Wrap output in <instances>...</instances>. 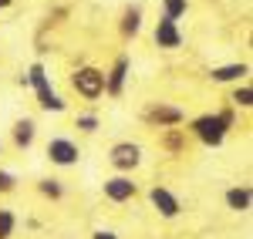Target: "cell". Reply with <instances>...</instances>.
I'll return each instance as SVG.
<instances>
[{"instance_id":"3","label":"cell","mask_w":253,"mask_h":239,"mask_svg":"<svg viewBox=\"0 0 253 239\" xmlns=\"http://www.w3.org/2000/svg\"><path fill=\"white\" fill-rule=\"evenodd\" d=\"M71 88L78 91L81 98H88V101L101 98V95H105V71L84 64V68H78V71L71 74Z\"/></svg>"},{"instance_id":"2","label":"cell","mask_w":253,"mask_h":239,"mask_svg":"<svg viewBox=\"0 0 253 239\" xmlns=\"http://www.w3.org/2000/svg\"><path fill=\"white\" fill-rule=\"evenodd\" d=\"M189 132H193L206 148H219V145L226 141V135H230V128L223 125L219 115H199V118H193L189 121Z\"/></svg>"},{"instance_id":"23","label":"cell","mask_w":253,"mask_h":239,"mask_svg":"<svg viewBox=\"0 0 253 239\" xmlns=\"http://www.w3.org/2000/svg\"><path fill=\"white\" fill-rule=\"evenodd\" d=\"M91 239H118V236L112 233V229H95V233H91Z\"/></svg>"},{"instance_id":"20","label":"cell","mask_w":253,"mask_h":239,"mask_svg":"<svg viewBox=\"0 0 253 239\" xmlns=\"http://www.w3.org/2000/svg\"><path fill=\"white\" fill-rule=\"evenodd\" d=\"M166 148L169 152H182V128H166Z\"/></svg>"},{"instance_id":"12","label":"cell","mask_w":253,"mask_h":239,"mask_svg":"<svg viewBox=\"0 0 253 239\" xmlns=\"http://www.w3.org/2000/svg\"><path fill=\"white\" fill-rule=\"evenodd\" d=\"M250 74V64L236 61V64H219V68H210V78L219 81V84H230V81H240Z\"/></svg>"},{"instance_id":"8","label":"cell","mask_w":253,"mask_h":239,"mask_svg":"<svg viewBox=\"0 0 253 239\" xmlns=\"http://www.w3.org/2000/svg\"><path fill=\"white\" fill-rule=\"evenodd\" d=\"M145 121L156 125V128H179V125L186 121V115H182L179 108H172V104H152V108L145 111Z\"/></svg>"},{"instance_id":"15","label":"cell","mask_w":253,"mask_h":239,"mask_svg":"<svg viewBox=\"0 0 253 239\" xmlns=\"http://www.w3.org/2000/svg\"><path fill=\"white\" fill-rule=\"evenodd\" d=\"M38 192L44 196V199H64V185H61V179H41L38 182Z\"/></svg>"},{"instance_id":"25","label":"cell","mask_w":253,"mask_h":239,"mask_svg":"<svg viewBox=\"0 0 253 239\" xmlns=\"http://www.w3.org/2000/svg\"><path fill=\"white\" fill-rule=\"evenodd\" d=\"M0 155H3V145H0Z\"/></svg>"},{"instance_id":"6","label":"cell","mask_w":253,"mask_h":239,"mask_svg":"<svg viewBox=\"0 0 253 239\" xmlns=\"http://www.w3.org/2000/svg\"><path fill=\"white\" fill-rule=\"evenodd\" d=\"M101 196L108 202H115V205H122V202H132L138 196V185L132 182V175H112L101 185Z\"/></svg>"},{"instance_id":"9","label":"cell","mask_w":253,"mask_h":239,"mask_svg":"<svg viewBox=\"0 0 253 239\" xmlns=\"http://www.w3.org/2000/svg\"><path fill=\"white\" fill-rule=\"evenodd\" d=\"M125 78H128V58L122 54V58H115L112 71H105V95L118 98V95H122V88H125Z\"/></svg>"},{"instance_id":"16","label":"cell","mask_w":253,"mask_h":239,"mask_svg":"<svg viewBox=\"0 0 253 239\" xmlns=\"http://www.w3.org/2000/svg\"><path fill=\"white\" fill-rule=\"evenodd\" d=\"M186 10H189V0H162V17L179 20Z\"/></svg>"},{"instance_id":"10","label":"cell","mask_w":253,"mask_h":239,"mask_svg":"<svg viewBox=\"0 0 253 239\" xmlns=\"http://www.w3.org/2000/svg\"><path fill=\"white\" fill-rule=\"evenodd\" d=\"M156 44L162 51H175V47H182V34H179V24L169 17H162L156 24Z\"/></svg>"},{"instance_id":"13","label":"cell","mask_w":253,"mask_h":239,"mask_svg":"<svg viewBox=\"0 0 253 239\" xmlns=\"http://www.w3.org/2000/svg\"><path fill=\"white\" fill-rule=\"evenodd\" d=\"M34 138H38V125H34V118H17L14 121V145H17V148H31Z\"/></svg>"},{"instance_id":"5","label":"cell","mask_w":253,"mask_h":239,"mask_svg":"<svg viewBox=\"0 0 253 239\" xmlns=\"http://www.w3.org/2000/svg\"><path fill=\"white\" fill-rule=\"evenodd\" d=\"M44 155H47L51 165L71 169V165H78V162H81V148L71 138H51V141H47V148H44Z\"/></svg>"},{"instance_id":"11","label":"cell","mask_w":253,"mask_h":239,"mask_svg":"<svg viewBox=\"0 0 253 239\" xmlns=\"http://www.w3.org/2000/svg\"><path fill=\"white\" fill-rule=\"evenodd\" d=\"M226 209L230 212H250V205H253V192H250V185H233V189H226Z\"/></svg>"},{"instance_id":"24","label":"cell","mask_w":253,"mask_h":239,"mask_svg":"<svg viewBox=\"0 0 253 239\" xmlns=\"http://www.w3.org/2000/svg\"><path fill=\"white\" fill-rule=\"evenodd\" d=\"M10 3H14V0H0V7H10Z\"/></svg>"},{"instance_id":"18","label":"cell","mask_w":253,"mask_h":239,"mask_svg":"<svg viewBox=\"0 0 253 239\" xmlns=\"http://www.w3.org/2000/svg\"><path fill=\"white\" fill-rule=\"evenodd\" d=\"M75 128L84 132V135H95V132H98V115H91V111L78 115V118H75Z\"/></svg>"},{"instance_id":"22","label":"cell","mask_w":253,"mask_h":239,"mask_svg":"<svg viewBox=\"0 0 253 239\" xmlns=\"http://www.w3.org/2000/svg\"><path fill=\"white\" fill-rule=\"evenodd\" d=\"M219 118H223V125L226 128H236V115H233V108H223V111H216Z\"/></svg>"},{"instance_id":"17","label":"cell","mask_w":253,"mask_h":239,"mask_svg":"<svg viewBox=\"0 0 253 239\" xmlns=\"http://www.w3.org/2000/svg\"><path fill=\"white\" fill-rule=\"evenodd\" d=\"M17 229V216L10 209H0V239H10Z\"/></svg>"},{"instance_id":"4","label":"cell","mask_w":253,"mask_h":239,"mask_svg":"<svg viewBox=\"0 0 253 239\" xmlns=\"http://www.w3.org/2000/svg\"><path fill=\"white\" fill-rule=\"evenodd\" d=\"M108 162L118 175H132L138 165H142V145L138 141H115L112 152H108Z\"/></svg>"},{"instance_id":"1","label":"cell","mask_w":253,"mask_h":239,"mask_svg":"<svg viewBox=\"0 0 253 239\" xmlns=\"http://www.w3.org/2000/svg\"><path fill=\"white\" fill-rule=\"evenodd\" d=\"M20 84H24V88L31 84V88L38 91V104L44 108V111H64V108H68V101L51 88V78H47L44 64H31V68H27V74L20 78Z\"/></svg>"},{"instance_id":"7","label":"cell","mask_w":253,"mask_h":239,"mask_svg":"<svg viewBox=\"0 0 253 239\" xmlns=\"http://www.w3.org/2000/svg\"><path fill=\"white\" fill-rule=\"evenodd\" d=\"M149 202H152V209H156L162 219H175L179 212H182V202L175 192H169L166 185H152L149 189Z\"/></svg>"},{"instance_id":"14","label":"cell","mask_w":253,"mask_h":239,"mask_svg":"<svg viewBox=\"0 0 253 239\" xmlns=\"http://www.w3.org/2000/svg\"><path fill=\"white\" fill-rule=\"evenodd\" d=\"M138 31H142V10L138 7H128L125 17H122V34H132L135 37Z\"/></svg>"},{"instance_id":"21","label":"cell","mask_w":253,"mask_h":239,"mask_svg":"<svg viewBox=\"0 0 253 239\" xmlns=\"http://www.w3.org/2000/svg\"><path fill=\"white\" fill-rule=\"evenodd\" d=\"M14 189H17V175L0 169V192H14Z\"/></svg>"},{"instance_id":"19","label":"cell","mask_w":253,"mask_h":239,"mask_svg":"<svg viewBox=\"0 0 253 239\" xmlns=\"http://www.w3.org/2000/svg\"><path fill=\"white\" fill-rule=\"evenodd\" d=\"M230 101H233L236 108H250V104H253V88H250V84H240Z\"/></svg>"}]
</instances>
